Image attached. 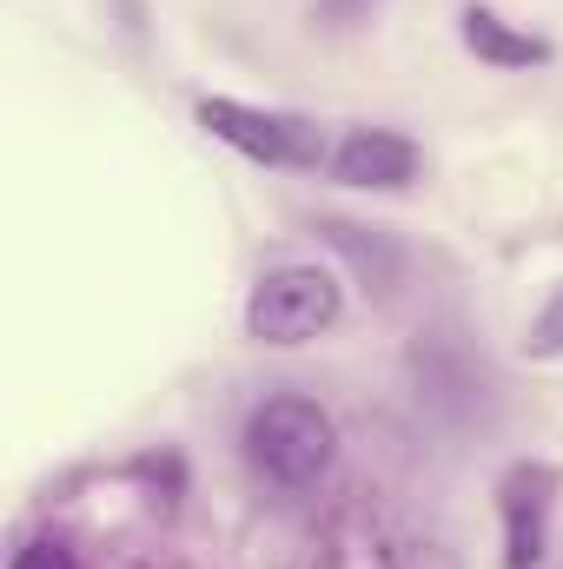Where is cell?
I'll use <instances>...</instances> for the list:
<instances>
[{"label":"cell","mask_w":563,"mask_h":569,"mask_svg":"<svg viewBox=\"0 0 563 569\" xmlns=\"http://www.w3.org/2000/svg\"><path fill=\"white\" fill-rule=\"evenodd\" d=\"M424 152L412 133L398 127H352L345 140L332 146V179L352 192H405L418 179Z\"/></svg>","instance_id":"cell-5"},{"label":"cell","mask_w":563,"mask_h":569,"mask_svg":"<svg viewBox=\"0 0 563 569\" xmlns=\"http://www.w3.org/2000/svg\"><path fill=\"white\" fill-rule=\"evenodd\" d=\"M338 311H345V284L332 266H273L246 291V338L292 351V345L325 338L338 325Z\"/></svg>","instance_id":"cell-2"},{"label":"cell","mask_w":563,"mask_h":569,"mask_svg":"<svg viewBox=\"0 0 563 569\" xmlns=\"http://www.w3.org/2000/svg\"><path fill=\"white\" fill-rule=\"evenodd\" d=\"M557 463H511L497 483L504 510V569H537L551 543V503H557Z\"/></svg>","instance_id":"cell-4"},{"label":"cell","mask_w":563,"mask_h":569,"mask_svg":"<svg viewBox=\"0 0 563 569\" xmlns=\"http://www.w3.org/2000/svg\"><path fill=\"white\" fill-rule=\"evenodd\" d=\"M7 569H80V563H73V550H67L60 537H33V543L13 550V563Z\"/></svg>","instance_id":"cell-9"},{"label":"cell","mask_w":563,"mask_h":569,"mask_svg":"<svg viewBox=\"0 0 563 569\" xmlns=\"http://www.w3.org/2000/svg\"><path fill=\"white\" fill-rule=\"evenodd\" d=\"M246 457L279 490H312L332 470V457H338V425H332L325 405H312L298 391H279V398H266L246 418Z\"/></svg>","instance_id":"cell-1"},{"label":"cell","mask_w":563,"mask_h":569,"mask_svg":"<svg viewBox=\"0 0 563 569\" xmlns=\"http://www.w3.org/2000/svg\"><path fill=\"white\" fill-rule=\"evenodd\" d=\"M524 358H563V284L537 305V318L524 325V345H517Z\"/></svg>","instance_id":"cell-8"},{"label":"cell","mask_w":563,"mask_h":569,"mask_svg":"<svg viewBox=\"0 0 563 569\" xmlns=\"http://www.w3.org/2000/svg\"><path fill=\"white\" fill-rule=\"evenodd\" d=\"M318 232H325V246H332V252H345V259H352V272H358L365 284L392 291V284L405 279V252H398L385 232H365V226H352V219H325Z\"/></svg>","instance_id":"cell-7"},{"label":"cell","mask_w":563,"mask_h":569,"mask_svg":"<svg viewBox=\"0 0 563 569\" xmlns=\"http://www.w3.org/2000/svg\"><path fill=\"white\" fill-rule=\"evenodd\" d=\"M457 40L484 60V67H497V73H524V67H551V40L544 33H524V27H511L497 7H464V20H457Z\"/></svg>","instance_id":"cell-6"},{"label":"cell","mask_w":563,"mask_h":569,"mask_svg":"<svg viewBox=\"0 0 563 569\" xmlns=\"http://www.w3.org/2000/svg\"><path fill=\"white\" fill-rule=\"evenodd\" d=\"M192 120H199L219 146H233V152H246V159H259V166H318V127L298 120V113L206 93V100L192 107Z\"/></svg>","instance_id":"cell-3"}]
</instances>
